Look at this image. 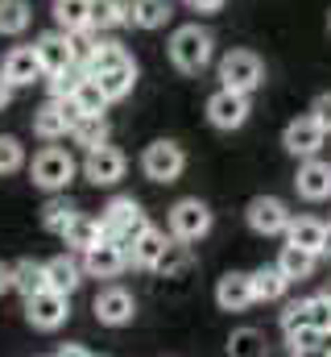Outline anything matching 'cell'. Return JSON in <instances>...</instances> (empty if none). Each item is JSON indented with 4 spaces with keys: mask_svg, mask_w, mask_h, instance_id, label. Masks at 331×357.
I'll return each instance as SVG.
<instances>
[{
    "mask_svg": "<svg viewBox=\"0 0 331 357\" xmlns=\"http://www.w3.org/2000/svg\"><path fill=\"white\" fill-rule=\"evenodd\" d=\"M141 171H145L150 183H178L182 171H186V154H182L178 142L158 137V142L145 146V154H141Z\"/></svg>",
    "mask_w": 331,
    "mask_h": 357,
    "instance_id": "5",
    "label": "cell"
},
{
    "mask_svg": "<svg viewBox=\"0 0 331 357\" xmlns=\"http://www.w3.org/2000/svg\"><path fill=\"white\" fill-rule=\"evenodd\" d=\"M248 278H252V295H257V303H273V299H282L286 287H290V278L277 270V262H273V266H257Z\"/></svg>",
    "mask_w": 331,
    "mask_h": 357,
    "instance_id": "26",
    "label": "cell"
},
{
    "mask_svg": "<svg viewBox=\"0 0 331 357\" xmlns=\"http://www.w3.org/2000/svg\"><path fill=\"white\" fill-rule=\"evenodd\" d=\"M245 220L257 237H282V233L290 229L294 212H290L286 199H277V195H257V199H248Z\"/></svg>",
    "mask_w": 331,
    "mask_h": 357,
    "instance_id": "7",
    "label": "cell"
},
{
    "mask_svg": "<svg viewBox=\"0 0 331 357\" xmlns=\"http://www.w3.org/2000/svg\"><path fill=\"white\" fill-rule=\"evenodd\" d=\"M323 142H328V133L319 129V121L307 112V116H294L290 125H286V133H282V146H286V154H294V158H319V150H323Z\"/></svg>",
    "mask_w": 331,
    "mask_h": 357,
    "instance_id": "12",
    "label": "cell"
},
{
    "mask_svg": "<svg viewBox=\"0 0 331 357\" xmlns=\"http://www.w3.org/2000/svg\"><path fill=\"white\" fill-rule=\"evenodd\" d=\"M186 4H191L195 13H216V8H220L224 0H186Z\"/></svg>",
    "mask_w": 331,
    "mask_h": 357,
    "instance_id": "46",
    "label": "cell"
},
{
    "mask_svg": "<svg viewBox=\"0 0 331 357\" xmlns=\"http://www.w3.org/2000/svg\"><path fill=\"white\" fill-rule=\"evenodd\" d=\"M228 357H269V341L257 328H236L228 337Z\"/></svg>",
    "mask_w": 331,
    "mask_h": 357,
    "instance_id": "35",
    "label": "cell"
},
{
    "mask_svg": "<svg viewBox=\"0 0 331 357\" xmlns=\"http://www.w3.org/2000/svg\"><path fill=\"white\" fill-rule=\"evenodd\" d=\"M315 254H307V250H298V245H282V254H277V270L290 278V282H302V278H311L315 274Z\"/></svg>",
    "mask_w": 331,
    "mask_h": 357,
    "instance_id": "32",
    "label": "cell"
},
{
    "mask_svg": "<svg viewBox=\"0 0 331 357\" xmlns=\"http://www.w3.org/2000/svg\"><path fill=\"white\" fill-rule=\"evenodd\" d=\"M13 291V262H0V295Z\"/></svg>",
    "mask_w": 331,
    "mask_h": 357,
    "instance_id": "44",
    "label": "cell"
},
{
    "mask_svg": "<svg viewBox=\"0 0 331 357\" xmlns=\"http://www.w3.org/2000/svg\"><path fill=\"white\" fill-rule=\"evenodd\" d=\"M54 25L63 33L91 29V0H54Z\"/></svg>",
    "mask_w": 331,
    "mask_h": 357,
    "instance_id": "28",
    "label": "cell"
},
{
    "mask_svg": "<svg viewBox=\"0 0 331 357\" xmlns=\"http://www.w3.org/2000/svg\"><path fill=\"white\" fill-rule=\"evenodd\" d=\"M290 357H331V349L319 341V345H302V349H290Z\"/></svg>",
    "mask_w": 331,
    "mask_h": 357,
    "instance_id": "43",
    "label": "cell"
},
{
    "mask_svg": "<svg viewBox=\"0 0 331 357\" xmlns=\"http://www.w3.org/2000/svg\"><path fill=\"white\" fill-rule=\"evenodd\" d=\"M311 116L319 121V129H323V133H331V91L315 96V104H311Z\"/></svg>",
    "mask_w": 331,
    "mask_h": 357,
    "instance_id": "42",
    "label": "cell"
},
{
    "mask_svg": "<svg viewBox=\"0 0 331 357\" xmlns=\"http://www.w3.org/2000/svg\"><path fill=\"white\" fill-rule=\"evenodd\" d=\"M170 63L182 71V75H199L207 63H211V54H216V38H211V29H203L199 21L195 25H178L174 33H170Z\"/></svg>",
    "mask_w": 331,
    "mask_h": 357,
    "instance_id": "1",
    "label": "cell"
},
{
    "mask_svg": "<svg viewBox=\"0 0 331 357\" xmlns=\"http://www.w3.org/2000/svg\"><path fill=\"white\" fill-rule=\"evenodd\" d=\"M33 21L29 0H0V38H21Z\"/></svg>",
    "mask_w": 331,
    "mask_h": 357,
    "instance_id": "31",
    "label": "cell"
},
{
    "mask_svg": "<svg viewBox=\"0 0 331 357\" xmlns=\"http://www.w3.org/2000/svg\"><path fill=\"white\" fill-rule=\"evenodd\" d=\"M87 79V71L83 67H67V71H58V75H46V84H50V100H71L79 84Z\"/></svg>",
    "mask_w": 331,
    "mask_h": 357,
    "instance_id": "37",
    "label": "cell"
},
{
    "mask_svg": "<svg viewBox=\"0 0 331 357\" xmlns=\"http://www.w3.org/2000/svg\"><path fill=\"white\" fill-rule=\"evenodd\" d=\"M71 142L83 146V150L104 146V142H108V116H79V121L71 125Z\"/></svg>",
    "mask_w": 331,
    "mask_h": 357,
    "instance_id": "33",
    "label": "cell"
},
{
    "mask_svg": "<svg viewBox=\"0 0 331 357\" xmlns=\"http://www.w3.org/2000/svg\"><path fill=\"white\" fill-rule=\"evenodd\" d=\"M95 46H99V38H95V29H79V33H71V54H75V67H91V59H95Z\"/></svg>",
    "mask_w": 331,
    "mask_h": 357,
    "instance_id": "41",
    "label": "cell"
},
{
    "mask_svg": "<svg viewBox=\"0 0 331 357\" xmlns=\"http://www.w3.org/2000/svg\"><path fill=\"white\" fill-rule=\"evenodd\" d=\"M216 303H220V312H248V307L257 303L252 278H248L245 270H228V274L216 282Z\"/></svg>",
    "mask_w": 331,
    "mask_h": 357,
    "instance_id": "17",
    "label": "cell"
},
{
    "mask_svg": "<svg viewBox=\"0 0 331 357\" xmlns=\"http://www.w3.org/2000/svg\"><path fill=\"white\" fill-rule=\"evenodd\" d=\"M166 245H170V237H166L162 229H154V225H145V233L129 245V266L137 270H154L158 266V258L166 254Z\"/></svg>",
    "mask_w": 331,
    "mask_h": 357,
    "instance_id": "23",
    "label": "cell"
},
{
    "mask_svg": "<svg viewBox=\"0 0 331 357\" xmlns=\"http://www.w3.org/2000/svg\"><path fill=\"white\" fill-rule=\"evenodd\" d=\"M13 291H21V299L46 291V262H38V258H21V262H13Z\"/></svg>",
    "mask_w": 331,
    "mask_h": 357,
    "instance_id": "29",
    "label": "cell"
},
{
    "mask_svg": "<svg viewBox=\"0 0 331 357\" xmlns=\"http://www.w3.org/2000/svg\"><path fill=\"white\" fill-rule=\"evenodd\" d=\"M91 312H95V320H99L104 328H124V324H133V316H137V299H133L124 287L108 282V287L95 291Z\"/></svg>",
    "mask_w": 331,
    "mask_h": 357,
    "instance_id": "9",
    "label": "cell"
},
{
    "mask_svg": "<svg viewBox=\"0 0 331 357\" xmlns=\"http://www.w3.org/2000/svg\"><path fill=\"white\" fill-rule=\"evenodd\" d=\"M294 187H298V195L311 199V204L331 199V162H323V158H307V162L298 167V175H294Z\"/></svg>",
    "mask_w": 331,
    "mask_h": 357,
    "instance_id": "19",
    "label": "cell"
},
{
    "mask_svg": "<svg viewBox=\"0 0 331 357\" xmlns=\"http://www.w3.org/2000/svg\"><path fill=\"white\" fill-rule=\"evenodd\" d=\"M166 229H170V237L174 241H182V245H195V241H203L207 233H211V208L203 204V199H178L174 208H170V216H166Z\"/></svg>",
    "mask_w": 331,
    "mask_h": 357,
    "instance_id": "4",
    "label": "cell"
},
{
    "mask_svg": "<svg viewBox=\"0 0 331 357\" xmlns=\"http://www.w3.org/2000/svg\"><path fill=\"white\" fill-rule=\"evenodd\" d=\"M99 225H104V237L108 241H120L124 250L145 233V208L133 199V195H112L108 204H104V212H99Z\"/></svg>",
    "mask_w": 331,
    "mask_h": 357,
    "instance_id": "3",
    "label": "cell"
},
{
    "mask_svg": "<svg viewBox=\"0 0 331 357\" xmlns=\"http://www.w3.org/2000/svg\"><path fill=\"white\" fill-rule=\"evenodd\" d=\"M71 104L79 108L83 116H104V112H108V96L99 91V84H95L91 75H87V79L79 84V91L71 96Z\"/></svg>",
    "mask_w": 331,
    "mask_h": 357,
    "instance_id": "36",
    "label": "cell"
},
{
    "mask_svg": "<svg viewBox=\"0 0 331 357\" xmlns=\"http://www.w3.org/2000/svg\"><path fill=\"white\" fill-rule=\"evenodd\" d=\"M75 175H79V162H75V154L63 150V146H46V150H38L33 162H29V183L42 187V191H50V195H63Z\"/></svg>",
    "mask_w": 331,
    "mask_h": 357,
    "instance_id": "2",
    "label": "cell"
},
{
    "mask_svg": "<svg viewBox=\"0 0 331 357\" xmlns=\"http://www.w3.org/2000/svg\"><path fill=\"white\" fill-rule=\"evenodd\" d=\"M25 167V146L13 133H0V175H17Z\"/></svg>",
    "mask_w": 331,
    "mask_h": 357,
    "instance_id": "38",
    "label": "cell"
},
{
    "mask_svg": "<svg viewBox=\"0 0 331 357\" xmlns=\"http://www.w3.org/2000/svg\"><path fill=\"white\" fill-rule=\"evenodd\" d=\"M328 295H331V291H328Z\"/></svg>",
    "mask_w": 331,
    "mask_h": 357,
    "instance_id": "49",
    "label": "cell"
},
{
    "mask_svg": "<svg viewBox=\"0 0 331 357\" xmlns=\"http://www.w3.org/2000/svg\"><path fill=\"white\" fill-rule=\"evenodd\" d=\"M13 84H8V79H4V75H0V112H4V108H8V104H13Z\"/></svg>",
    "mask_w": 331,
    "mask_h": 357,
    "instance_id": "45",
    "label": "cell"
},
{
    "mask_svg": "<svg viewBox=\"0 0 331 357\" xmlns=\"http://www.w3.org/2000/svg\"><path fill=\"white\" fill-rule=\"evenodd\" d=\"M91 79H95L99 91L108 96V104H116V100L133 96V88H137V63L124 59V63H116V67H108V71H95Z\"/></svg>",
    "mask_w": 331,
    "mask_h": 357,
    "instance_id": "22",
    "label": "cell"
},
{
    "mask_svg": "<svg viewBox=\"0 0 331 357\" xmlns=\"http://www.w3.org/2000/svg\"><path fill=\"white\" fill-rule=\"evenodd\" d=\"M207 121H211L216 129H224V133L241 129L248 121V96L245 91H232V88L211 91V96H207Z\"/></svg>",
    "mask_w": 331,
    "mask_h": 357,
    "instance_id": "13",
    "label": "cell"
},
{
    "mask_svg": "<svg viewBox=\"0 0 331 357\" xmlns=\"http://www.w3.org/2000/svg\"><path fill=\"white\" fill-rule=\"evenodd\" d=\"M83 112L71 100H46L42 108H33V133L42 142H58V137H71V125L79 121Z\"/></svg>",
    "mask_w": 331,
    "mask_h": 357,
    "instance_id": "11",
    "label": "cell"
},
{
    "mask_svg": "<svg viewBox=\"0 0 331 357\" xmlns=\"http://www.w3.org/2000/svg\"><path fill=\"white\" fill-rule=\"evenodd\" d=\"M282 333H286V345H290V349H302V345H319V341H323V337L311 328L307 299L286 303V312H282Z\"/></svg>",
    "mask_w": 331,
    "mask_h": 357,
    "instance_id": "20",
    "label": "cell"
},
{
    "mask_svg": "<svg viewBox=\"0 0 331 357\" xmlns=\"http://www.w3.org/2000/svg\"><path fill=\"white\" fill-rule=\"evenodd\" d=\"M0 75L13 84V88H29L38 79H46L42 63H38V50L33 46H13L4 59H0Z\"/></svg>",
    "mask_w": 331,
    "mask_h": 357,
    "instance_id": "15",
    "label": "cell"
},
{
    "mask_svg": "<svg viewBox=\"0 0 331 357\" xmlns=\"http://www.w3.org/2000/svg\"><path fill=\"white\" fill-rule=\"evenodd\" d=\"M120 25H129V0H91V29L95 33H108Z\"/></svg>",
    "mask_w": 331,
    "mask_h": 357,
    "instance_id": "30",
    "label": "cell"
},
{
    "mask_svg": "<svg viewBox=\"0 0 331 357\" xmlns=\"http://www.w3.org/2000/svg\"><path fill=\"white\" fill-rule=\"evenodd\" d=\"M286 245H298V250L319 258V254H328V225L315 216H294L286 229Z\"/></svg>",
    "mask_w": 331,
    "mask_h": 357,
    "instance_id": "21",
    "label": "cell"
},
{
    "mask_svg": "<svg viewBox=\"0 0 331 357\" xmlns=\"http://www.w3.org/2000/svg\"><path fill=\"white\" fill-rule=\"evenodd\" d=\"M307 316H311V328L319 333V337H328L331 333V295H311L307 299Z\"/></svg>",
    "mask_w": 331,
    "mask_h": 357,
    "instance_id": "40",
    "label": "cell"
},
{
    "mask_svg": "<svg viewBox=\"0 0 331 357\" xmlns=\"http://www.w3.org/2000/svg\"><path fill=\"white\" fill-rule=\"evenodd\" d=\"M328 29H331V17H328Z\"/></svg>",
    "mask_w": 331,
    "mask_h": 357,
    "instance_id": "48",
    "label": "cell"
},
{
    "mask_svg": "<svg viewBox=\"0 0 331 357\" xmlns=\"http://www.w3.org/2000/svg\"><path fill=\"white\" fill-rule=\"evenodd\" d=\"M63 241H67V250L71 254H87L91 245H99L104 241V225H99V216H75L71 220V229L63 233Z\"/></svg>",
    "mask_w": 331,
    "mask_h": 357,
    "instance_id": "24",
    "label": "cell"
},
{
    "mask_svg": "<svg viewBox=\"0 0 331 357\" xmlns=\"http://www.w3.org/2000/svg\"><path fill=\"white\" fill-rule=\"evenodd\" d=\"M25 320L38 328V333H54L71 320V295H58V291H38L25 299Z\"/></svg>",
    "mask_w": 331,
    "mask_h": 357,
    "instance_id": "10",
    "label": "cell"
},
{
    "mask_svg": "<svg viewBox=\"0 0 331 357\" xmlns=\"http://www.w3.org/2000/svg\"><path fill=\"white\" fill-rule=\"evenodd\" d=\"M195 262V254H191V245H182V241H174L170 237V245H166V254L158 258V266L154 274H162V278H178V274H186Z\"/></svg>",
    "mask_w": 331,
    "mask_h": 357,
    "instance_id": "34",
    "label": "cell"
},
{
    "mask_svg": "<svg viewBox=\"0 0 331 357\" xmlns=\"http://www.w3.org/2000/svg\"><path fill=\"white\" fill-rule=\"evenodd\" d=\"M33 50H38V63H42V71H46V75H58V71L75 67V54H71V33H63V29L42 33V38L33 42Z\"/></svg>",
    "mask_w": 331,
    "mask_h": 357,
    "instance_id": "16",
    "label": "cell"
},
{
    "mask_svg": "<svg viewBox=\"0 0 331 357\" xmlns=\"http://www.w3.org/2000/svg\"><path fill=\"white\" fill-rule=\"evenodd\" d=\"M79 216V208L67 199V195H50L46 204H42V229L46 233H54V237H63L67 229H71V220Z\"/></svg>",
    "mask_w": 331,
    "mask_h": 357,
    "instance_id": "27",
    "label": "cell"
},
{
    "mask_svg": "<svg viewBox=\"0 0 331 357\" xmlns=\"http://www.w3.org/2000/svg\"><path fill=\"white\" fill-rule=\"evenodd\" d=\"M265 84V63L252 54V50H228L220 59V88H232V91H257Z\"/></svg>",
    "mask_w": 331,
    "mask_h": 357,
    "instance_id": "6",
    "label": "cell"
},
{
    "mask_svg": "<svg viewBox=\"0 0 331 357\" xmlns=\"http://www.w3.org/2000/svg\"><path fill=\"white\" fill-rule=\"evenodd\" d=\"M83 282V258L79 254H58L46 262V291H58V295H75Z\"/></svg>",
    "mask_w": 331,
    "mask_h": 357,
    "instance_id": "18",
    "label": "cell"
},
{
    "mask_svg": "<svg viewBox=\"0 0 331 357\" xmlns=\"http://www.w3.org/2000/svg\"><path fill=\"white\" fill-rule=\"evenodd\" d=\"M170 17H174L170 0H129V25L137 29H162Z\"/></svg>",
    "mask_w": 331,
    "mask_h": 357,
    "instance_id": "25",
    "label": "cell"
},
{
    "mask_svg": "<svg viewBox=\"0 0 331 357\" xmlns=\"http://www.w3.org/2000/svg\"><path fill=\"white\" fill-rule=\"evenodd\" d=\"M54 357H91V354H87L83 345H63V349H58Z\"/></svg>",
    "mask_w": 331,
    "mask_h": 357,
    "instance_id": "47",
    "label": "cell"
},
{
    "mask_svg": "<svg viewBox=\"0 0 331 357\" xmlns=\"http://www.w3.org/2000/svg\"><path fill=\"white\" fill-rule=\"evenodd\" d=\"M124 59H133V54L124 50V42H99V46H95V59H91V67H87V75L108 71V67H116V63H124Z\"/></svg>",
    "mask_w": 331,
    "mask_h": 357,
    "instance_id": "39",
    "label": "cell"
},
{
    "mask_svg": "<svg viewBox=\"0 0 331 357\" xmlns=\"http://www.w3.org/2000/svg\"><path fill=\"white\" fill-rule=\"evenodd\" d=\"M83 178L91 183V187H116L120 178H124V171H129V158L116 150V146H95V150H87L79 162Z\"/></svg>",
    "mask_w": 331,
    "mask_h": 357,
    "instance_id": "8",
    "label": "cell"
},
{
    "mask_svg": "<svg viewBox=\"0 0 331 357\" xmlns=\"http://www.w3.org/2000/svg\"><path fill=\"white\" fill-rule=\"evenodd\" d=\"M83 258V274L87 278H120L124 270H129V250L120 245V241H99V245H91Z\"/></svg>",
    "mask_w": 331,
    "mask_h": 357,
    "instance_id": "14",
    "label": "cell"
}]
</instances>
